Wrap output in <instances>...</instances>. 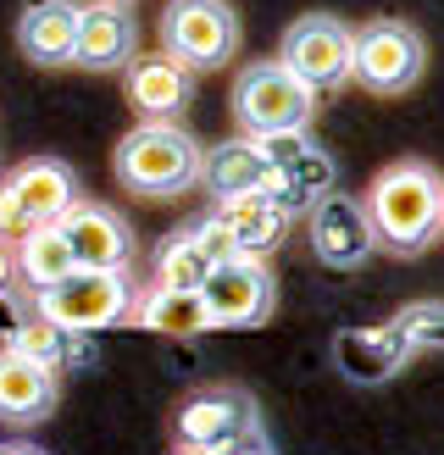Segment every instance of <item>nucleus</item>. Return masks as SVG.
<instances>
[{
  "mask_svg": "<svg viewBox=\"0 0 444 455\" xmlns=\"http://www.w3.org/2000/svg\"><path fill=\"white\" fill-rule=\"evenodd\" d=\"M200 300L211 311V328H228V333H250L261 328L266 316L278 311V278L266 261H244L228 256L211 267V278L200 283Z\"/></svg>",
  "mask_w": 444,
  "mask_h": 455,
  "instance_id": "nucleus-11",
  "label": "nucleus"
},
{
  "mask_svg": "<svg viewBox=\"0 0 444 455\" xmlns=\"http://www.w3.org/2000/svg\"><path fill=\"white\" fill-rule=\"evenodd\" d=\"M172 455H211V450H194V444H172Z\"/></svg>",
  "mask_w": 444,
  "mask_h": 455,
  "instance_id": "nucleus-29",
  "label": "nucleus"
},
{
  "mask_svg": "<svg viewBox=\"0 0 444 455\" xmlns=\"http://www.w3.org/2000/svg\"><path fill=\"white\" fill-rule=\"evenodd\" d=\"M83 189H78V172L61 162V156H28L17 162L6 178H0V239L17 244L22 234H34L44 222H61V212L73 206Z\"/></svg>",
  "mask_w": 444,
  "mask_h": 455,
  "instance_id": "nucleus-6",
  "label": "nucleus"
},
{
  "mask_svg": "<svg viewBox=\"0 0 444 455\" xmlns=\"http://www.w3.org/2000/svg\"><path fill=\"white\" fill-rule=\"evenodd\" d=\"M0 455H44L39 444H22V439H12V444H0Z\"/></svg>",
  "mask_w": 444,
  "mask_h": 455,
  "instance_id": "nucleus-27",
  "label": "nucleus"
},
{
  "mask_svg": "<svg viewBox=\"0 0 444 455\" xmlns=\"http://www.w3.org/2000/svg\"><path fill=\"white\" fill-rule=\"evenodd\" d=\"M12 278H17V267H12V244L0 239V294H12Z\"/></svg>",
  "mask_w": 444,
  "mask_h": 455,
  "instance_id": "nucleus-26",
  "label": "nucleus"
},
{
  "mask_svg": "<svg viewBox=\"0 0 444 455\" xmlns=\"http://www.w3.org/2000/svg\"><path fill=\"white\" fill-rule=\"evenodd\" d=\"M228 106H234V123L244 140L295 133V128H311V117H317V95L300 78H289L278 61H244L234 73Z\"/></svg>",
  "mask_w": 444,
  "mask_h": 455,
  "instance_id": "nucleus-5",
  "label": "nucleus"
},
{
  "mask_svg": "<svg viewBox=\"0 0 444 455\" xmlns=\"http://www.w3.org/2000/svg\"><path fill=\"white\" fill-rule=\"evenodd\" d=\"M211 250H206V239L194 234V222L189 228H178V234H167L162 244H155V283L162 289H194L200 294V283L211 278Z\"/></svg>",
  "mask_w": 444,
  "mask_h": 455,
  "instance_id": "nucleus-23",
  "label": "nucleus"
},
{
  "mask_svg": "<svg viewBox=\"0 0 444 455\" xmlns=\"http://www.w3.org/2000/svg\"><path fill=\"white\" fill-rule=\"evenodd\" d=\"M61 239L73 250L78 267H95V272H123L133 267V228L117 206H106V200H89L78 195L73 206L61 212Z\"/></svg>",
  "mask_w": 444,
  "mask_h": 455,
  "instance_id": "nucleus-12",
  "label": "nucleus"
},
{
  "mask_svg": "<svg viewBox=\"0 0 444 455\" xmlns=\"http://www.w3.org/2000/svg\"><path fill=\"white\" fill-rule=\"evenodd\" d=\"M200 162H206V145L184 123H133L111 150L117 184L139 200H178L200 189Z\"/></svg>",
  "mask_w": 444,
  "mask_h": 455,
  "instance_id": "nucleus-2",
  "label": "nucleus"
},
{
  "mask_svg": "<svg viewBox=\"0 0 444 455\" xmlns=\"http://www.w3.org/2000/svg\"><path fill=\"white\" fill-rule=\"evenodd\" d=\"M0 350H17V355L39 361V367H56V372H61V361L73 355V333H61L56 323L34 316V306H28V311H22V323L12 328V339H6Z\"/></svg>",
  "mask_w": 444,
  "mask_h": 455,
  "instance_id": "nucleus-24",
  "label": "nucleus"
},
{
  "mask_svg": "<svg viewBox=\"0 0 444 455\" xmlns=\"http://www.w3.org/2000/svg\"><path fill=\"white\" fill-rule=\"evenodd\" d=\"M389 328L406 339V350H411V355L444 350V300H411V306H400Z\"/></svg>",
  "mask_w": 444,
  "mask_h": 455,
  "instance_id": "nucleus-25",
  "label": "nucleus"
},
{
  "mask_svg": "<svg viewBox=\"0 0 444 455\" xmlns=\"http://www.w3.org/2000/svg\"><path fill=\"white\" fill-rule=\"evenodd\" d=\"M128 328L139 333H167V339H200L211 333V311L194 289H162V283H145L133 289V306L123 316Z\"/></svg>",
  "mask_w": 444,
  "mask_h": 455,
  "instance_id": "nucleus-19",
  "label": "nucleus"
},
{
  "mask_svg": "<svg viewBox=\"0 0 444 455\" xmlns=\"http://www.w3.org/2000/svg\"><path fill=\"white\" fill-rule=\"evenodd\" d=\"M234 455H278V450L266 444V439H256V444H244V450H234Z\"/></svg>",
  "mask_w": 444,
  "mask_h": 455,
  "instance_id": "nucleus-28",
  "label": "nucleus"
},
{
  "mask_svg": "<svg viewBox=\"0 0 444 455\" xmlns=\"http://www.w3.org/2000/svg\"><path fill=\"white\" fill-rule=\"evenodd\" d=\"M61 405V372L39 367V361L0 350V422L6 427H39L51 422Z\"/></svg>",
  "mask_w": 444,
  "mask_h": 455,
  "instance_id": "nucleus-17",
  "label": "nucleus"
},
{
  "mask_svg": "<svg viewBox=\"0 0 444 455\" xmlns=\"http://www.w3.org/2000/svg\"><path fill=\"white\" fill-rule=\"evenodd\" d=\"M111 6H133V0H111Z\"/></svg>",
  "mask_w": 444,
  "mask_h": 455,
  "instance_id": "nucleus-30",
  "label": "nucleus"
},
{
  "mask_svg": "<svg viewBox=\"0 0 444 455\" xmlns=\"http://www.w3.org/2000/svg\"><path fill=\"white\" fill-rule=\"evenodd\" d=\"M428 78V39L406 17H367L355 22V51H350V84L377 100L411 95Z\"/></svg>",
  "mask_w": 444,
  "mask_h": 455,
  "instance_id": "nucleus-3",
  "label": "nucleus"
},
{
  "mask_svg": "<svg viewBox=\"0 0 444 455\" xmlns=\"http://www.w3.org/2000/svg\"><path fill=\"white\" fill-rule=\"evenodd\" d=\"M206 222L217 228L222 239H228L234 256L244 261H266L273 250L289 239V212H278L266 195H239V200H217V206L206 212Z\"/></svg>",
  "mask_w": 444,
  "mask_h": 455,
  "instance_id": "nucleus-16",
  "label": "nucleus"
},
{
  "mask_svg": "<svg viewBox=\"0 0 444 455\" xmlns=\"http://www.w3.org/2000/svg\"><path fill=\"white\" fill-rule=\"evenodd\" d=\"M123 95L139 111V123H178L194 106V73L184 61H172L167 51H150V56L128 61Z\"/></svg>",
  "mask_w": 444,
  "mask_h": 455,
  "instance_id": "nucleus-13",
  "label": "nucleus"
},
{
  "mask_svg": "<svg viewBox=\"0 0 444 455\" xmlns=\"http://www.w3.org/2000/svg\"><path fill=\"white\" fill-rule=\"evenodd\" d=\"M133 283L128 267L123 272H95V267H73L61 283L28 294L34 316H44V323H56L61 333L73 339H89V333H106V328H123V316L133 306Z\"/></svg>",
  "mask_w": 444,
  "mask_h": 455,
  "instance_id": "nucleus-4",
  "label": "nucleus"
},
{
  "mask_svg": "<svg viewBox=\"0 0 444 455\" xmlns=\"http://www.w3.org/2000/svg\"><path fill=\"white\" fill-rule=\"evenodd\" d=\"M244 44V22L228 0H167L162 12V51L189 73H217Z\"/></svg>",
  "mask_w": 444,
  "mask_h": 455,
  "instance_id": "nucleus-9",
  "label": "nucleus"
},
{
  "mask_svg": "<svg viewBox=\"0 0 444 455\" xmlns=\"http://www.w3.org/2000/svg\"><path fill=\"white\" fill-rule=\"evenodd\" d=\"M17 51L34 67H73L78 0H28L22 17H17Z\"/></svg>",
  "mask_w": 444,
  "mask_h": 455,
  "instance_id": "nucleus-18",
  "label": "nucleus"
},
{
  "mask_svg": "<svg viewBox=\"0 0 444 455\" xmlns=\"http://www.w3.org/2000/svg\"><path fill=\"white\" fill-rule=\"evenodd\" d=\"M305 244L311 256L333 272H355L377 256V239H372V222H367V206L361 195H345L333 184L328 195H317L305 206Z\"/></svg>",
  "mask_w": 444,
  "mask_h": 455,
  "instance_id": "nucleus-10",
  "label": "nucleus"
},
{
  "mask_svg": "<svg viewBox=\"0 0 444 455\" xmlns=\"http://www.w3.org/2000/svg\"><path fill=\"white\" fill-rule=\"evenodd\" d=\"M361 206H367L372 239H377L384 256L416 261L444 239V178H439L433 162H422V156L389 162L367 184Z\"/></svg>",
  "mask_w": 444,
  "mask_h": 455,
  "instance_id": "nucleus-1",
  "label": "nucleus"
},
{
  "mask_svg": "<svg viewBox=\"0 0 444 455\" xmlns=\"http://www.w3.org/2000/svg\"><path fill=\"white\" fill-rule=\"evenodd\" d=\"M333 367H339L345 383H355V389H377V383H389L411 367V350H406V339H400L389 323L384 328H345V333H333Z\"/></svg>",
  "mask_w": 444,
  "mask_h": 455,
  "instance_id": "nucleus-15",
  "label": "nucleus"
},
{
  "mask_svg": "<svg viewBox=\"0 0 444 455\" xmlns=\"http://www.w3.org/2000/svg\"><path fill=\"white\" fill-rule=\"evenodd\" d=\"M333 189V156L322 150V145H311L305 156H295V162H283V167H273V178H266V200H273L278 212H289V217H305V206L317 195H328Z\"/></svg>",
  "mask_w": 444,
  "mask_h": 455,
  "instance_id": "nucleus-21",
  "label": "nucleus"
},
{
  "mask_svg": "<svg viewBox=\"0 0 444 455\" xmlns=\"http://www.w3.org/2000/svg\"><path fill=\"white\" fill-rule=\"evenodd\" d=\"M12 267H17V278L28 283V294H39V289L61 283L78 261H73V250H67L61 228L44 222V228H34V234H22V239L12 244Z\"/></svg>",
  "mask_w": 444,
  "mask_h": 455,
  "instance_id": "nucleus-22",
  "label": "nucleus"
},
{
  "mask_svg": "<svg viewBox=\"0 0 444 455\" xmlns=\"http://www.w3.org/2000/svg\"><path fill=\"white\" fill-rule=\"evenodd\" d=\"M133 56H139V22L128 17V6H111V0L78 6L73 67H83V73H123Z\"/></svg>",
  "mask_w": 444,
  "mask_h": 455,
  "instance_id": "nucleus-14",
  "label": "nucleus"
},
{
  "mask_svg": "<svg viewBox=\"0 0 444 455\" xmlns=\"http://www.w3.org/2000/svg\"><path fill=\"white\" fill-rule=\"evenodd\" d=\"M266 178H273V167L261 162L256 140H222L206 150V162H200V189H206L211 200H239V195H261Z\"/></svg>",
  "mask_w": 444,
  "mask_h": 455,
  "instance_id": "nucleus-20",
  "label": "nucleus"
},
{
  "mask_svg": "<svg viewBox=\"0 0 444 455\" xmlns=\"http://www.w3.org/2000/svg\"><path fill=\"white\" fill-rule=\"evenodd\" d=\"M350 51H355V28L333 12H305L283 28L278 39V67L289 78H300L311 95H339L350 84Z\"/></svg>",
  "mask_w": 444,
  "mask_h": 455,
  "instance_id": "nucleus-7",
  "label": "nucleus"
},
{
  "mask_svg": "<svg viewBox=\"0 0 444 455\" xmlns=\"http://www.w3.org/2000/svg\"><path fill=\"white\" fill-rule=\"evenodd\" d=\"M256 439H266L261 434V405H256L250 389H239V383L194 389L172 417V444H194V450H211V455H234Z\"/></svg>",
  "mask_w": 444,
  "mask_h": 455,
  "instance_id": "nucleus-8",
  "label": "nucleus"
}]
</instances>
